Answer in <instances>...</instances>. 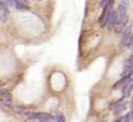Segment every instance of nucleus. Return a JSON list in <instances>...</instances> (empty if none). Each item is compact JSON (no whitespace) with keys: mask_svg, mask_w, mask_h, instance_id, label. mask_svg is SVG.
<instances>
[{"mask_svg":"<svg viewBox=\"0 0 133 122\" xmlns=\"http://www.w3.org/2000/svg\"><path fill=\"white\" fill-rule=\"evenodd\" d=\"M108 2H109V0H102V1H101V4H100V6L104 7L105 5H108Z\"/></svg>","mask_w":133,"mask_h":122,"instance_id":"17","label":"nucleus"},{"mask_svg":"<svg viewBox=\"0 0 133 122\" xmlns=\"http://www.w3.org/2000/svg\"><path fill=\"white\" fill-rule=\"evenodd\" d=\"M132 30V23L130 21H128V23L126 24V25L123 27V29L121 30V33L122 35V36H126V35H130Z\"/></svg>","mask_w":133,"mask_h":122,"instance_id":"9","label":"nucleus"},{"mask_svg":"<svg viewBox=\"0 0 133 122\" xmlns=\"http://www.w3.org/2000/svg\"><path fill=\"white\" fill-rule=\"evenodd\" d=\"M126 110V105L123 104V105H121V106H119L117 109H115V111H114V114L115 115H118V114H121L122 111H124V110Z\"/></svg>","mask_w":133,"mask_h":122,"instance_id":"14","label":"nucleus"},{"mask_svg":"<svg viewBox=\"0 0 133 122\" xmlns=\"http://www.w3.org/2000/svg\"><path fill=\"white\" fill-rule=\"evenodd\" d=\"M122 118L123 117H121V118H119V119H115L113 122H121V120H122Z\"/></svg>","mask_w":133,"mask_h":122,"instance_id":"20","label":"nucleus"},{"mask_svg":"<svg viewBox=\"0 0 133 122\" xmlns=\"http://www.w3.org/2000/svg\"><path fill=\"white\" fill-rule=\"evenodd\" d=\"M9 17V11L7 8V5L4 3L2 0H0V20L2 22H6Z\"/></svg>","mask_w":133,"mask_h":122,"instance_id":"3","label":"nucleus"},{"mask_svg":"<svg viewBox=\"0 0 133 122\" xmlns=\"http://www.w3.org/2000/svg\"><path fill=\"white\" fill-rule=\"evenodd\" d=\"M131 82H132V83L130 84V86H129L128 90H127V91H126V93L124 94V96H129V95H130V93L133 91V80Z\"/></svg>","mask_w":133,"mask_h":122,"instance_id":"16","label":"nucleus"},{"mask_svg":"<svg viewBox=\"0 0 133 122\" xmlns=\"http://www.w3.org/2000/svg\"><path fill=\"white\" fill-rule=\"evenodd\" d=\"M12 99V95H11L10 91H8L5 89L0 90V101L4 103H9Z\"/></svg>","mask_w":133,"mask_h":122,"instance_id":"7","label":"nucleus"},{"mask_svg":"<svg viewBox=\"0 0 133 122\" xmlns=\"http://www.w3.org/2000/svg\"><path fill=\"white\" fill-rule=\"evenodd\" d=\"M16 1H18L19 3H22L24 4V5H28V0H16Z\"/></svg>","mask_w":133,"mask_h":122,"instance_id":"19","label":"nucleus"},{"mask_svg":"<svg viewBox=\"0 0 133 122\" xmlns=\"http://www.w3.org/2000/svg\"><path fill=\"white\" fill-rule=\"evenodd\" d=\"M132 46H133V35H131V36H130V43H129L128 48H131Z\"/></svg>","mask_w":133,"mask_h":122,"instance_id":"18","label":"nucleus"},{"mask_svg":"<svg viewBox=\"0 0 133 122\" xmlns=\"http://www.w3.org/2000/svg\"><path fill=\"white\" fill-rule=\"evenodd\" d=\"M129 21V17L124 15V16H118V19H117V23H116L115 26H116V32L117 33H121V30L123 29L126 24L128 23Z\"/></svg>","mask_w":133,"mask_h":122,"instance_id":"4","label":"nucleus"},{"mask_svg":"<svg viewBox=\"0 0 133 122\" xmlns=\"http://www.w3.org/2000/svg\"><path fill=\"white\" fill-rule=\"evenodd\" d=\"M133 74V68L131 70H130L128 72L125 76H123L122 78L121 79V80H119L117 82H116L115 84H114L113 86H112V89L113 90H119L121 88H122L123 86L125 85V84L127 83V82H129V80H130V78H131V75Z\"/></svg>","mask_w":133,"mask_h":122,"instance_id":"2","label":"nucleus"},{"mask_svg":"<svg viewBox=\"0 0 133 122\" xmlns=\"http://www.w3.org/2000/svg\"><path fill=\"white\" fill-rule=\"evenodd\" d=\"M122 100H123V99H118V100L114 101V102H112L111 104L110 105V110H115V109H117L118 107L121 105Z\"/></svg>","mask_w":133,"mask_h":122,"instance_id":"13","label":"nucleus"},{"mask_svg":"<svg viewBox=\"0 0 133 122\" xmlns=\"http://www.w3.org/2000/svg\"><path fill=\"white\" fill-rule=\"evenodd\" d=\"M14 111L16 112V113H18V114H21V115H25V116H27L28 113L30 112V111H28L26 109L22 108V107H17V106L14 108Z\"/></svg>","mask_w":133,"mask_h":122,"instance_id":"11","label":"nucleus"},{"mask_svg":"<svg viewBox=\"0 0 133 122\" xmlns=\"http://www.w3.org/2000/svg\"><path fill=\"white\" fill-rule=\"evenodd\" d=\"M132 68H133V51H132V53L130 55V57L128 58V60H127L124 64V72H128Z\"/></svg>","mask_w":133,"mask_h":122,"instance_id":"8","label":"nucleus"},{"mask_svg":"<svg viewBox=\"0 0 133 122\" xmlns=\"http://www.w3.org/2000/svg\"><path fill=\"white\" fill-rule=\"evenodd\" d=\"M36 122H43V121H40V120H38V121H36Z\"/></svg>","mask_w":133,"mask_h":122,"instance_id":"21","label":"nucleus"},{"mask_svg":"<svg viewBox=\"0 0 133 122\" xmlns=\"http://www.w3.org/2000/svg\"><path fill=\"white\" fill-rule=\"evenodd\" d=\"M27 117L32 119H37L43 122H47L52 119V116L44 112H29Z\"/></svg>","mask_w":133,"mask_h":122,"instance_id":"1","label":"nucleus"},{"mask_svg":"<svg viewBox=\"0 0 133 122\" xmlns=\"http://www.w3.org/2000/svg\"><path fill=\"white\" fill-rule=\"evenodd\" d=\"M52 119H53L54 122H64L65 121L64 116L62 113H57L54 118H52Z\"/></svg>","mask_w":133,"mask_h":122,"instance_id":"12","label":"nucleus"},{"mask_svg":"<svg viewBox=\"0 0 133 122\" xmlns=\"http://www.w3.org/2000/svg\"><path fill=\"white\" fill-rule=\"evenodd\" d=\"M117 19H118V14H117V12H116V10H110V17H109L108 23H107L108 29L110 30V31L115 27V24L117 23Z\"/></svg>","mask_w":133,"mask_h":122,"instance_id":"5","label":"nucleus"},{"mask_svg":"<svg viewBox=\"0 0 133 122\" xmlns=\"http://www.w3.org/2000/svg\"><path fill=\"white\" fill-rule=\"evenodd\" d=\"M32 1H35V0H32Z\"/></svg>","mask_w":133,"mask_h":122,"instance_id":"22","label":"nucleus"},{"mask_svg":"<svg viewBox=\"0 0 133 122\" xmlns=\"http://www.w3.org/2000/svg\"><path fill=\"white\" fill-rule=\"evenodd\" d=\"M4 3L6 5H9V6L14 7L15 5V0H2Z\"/></svg>","mask_w":133,"mask_h":122,"instance_id":"15","label":"nucleus"},{"mask_svg":"<svg viewBox=\"0 0 133 122\" xmlns=\"http://www.w3.org/2000/svg\"><path fill=\"white\" fill-rule=\"evenodd\" d=\"M128 6H129L128 0H121L119 6H118L117 10H116V12H117V14H118V16H121L126 15V11H127Z\"/></svg>","mask_w":133,"mask_h":122,"instance_id":"6","label":"nucleus"},{"mask_svg":"<svg viewBox=\"0 0 133 122\" xmlns=\"http://www.w3.org/2000/svg\"><path fill=\"white\" fill-rule=\"evenodd\" d=\"M130 36L131 35H126V36H122V39H121V43H119V49H124L125 47H128L129 43H130Z\"/></svg>","mask_w":133,"mask_h":122,"instance_id":"10","label":"nucleus"}]
</instances>
